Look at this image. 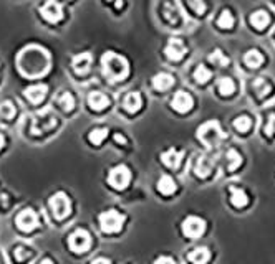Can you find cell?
<instances>
[{"instance_id":"obj_1","label":"cell","mask_w":275,"mask_h":264,"mask_svg":"<svg viewBox=\"0 0 275 264\" xmlns=\"http://www.w3.org/2000/svg\"><path fill=\"white\" fill-rule=\"evenodd\" d=\"M17 64L22 74L30 78L42 76L48 71L50 66V55L47 53V50L43 48L32 45L27 46L20 51V55L17 58Z\"/></svg>"},{"instance_id":"obj_2","label":"cell","mask_w":275,"mask_h":264,"mask_svg":"<svg viewBox=\"0 0 275 264\" xmlns=\"http://www.w3.org/2000/svg\"><path fill=\"white\" fill-rule=\"evenodd\" d=\"M101 68H103V74L110 79V81H123L128 73L129 66L125 56L116 55L115 51H106L103 58H101Z\"/></svg>"},{"instance_id":"obj_3","label":"cell","mask_w":275,"mask_h":264,"mask_svg":"<svg viewBox=\"0 0 275 264\" xmlns=\"http://www.w3.org/2000/svg\"><path fill=\"white\" fill-rule=\"evenodd\" d=\"M224 137H225V134L222 132V129H220L217 121H209L197 129V139L199 141H202L207 147H214V145H217Z\"/></svg>"},{"instance_id":"obj_4","label":"cell","mask_w":275,"mask_h":264,"mask_svg":"<svg viewBox=\"0 0 275 264\" xmlns=\"http://www.w3.org/2000/svg\"><path fill=\"white\" fill-rule=\"evenodd\" d=\"M125 225V215L116 210H108L100 215V226L105 233H118Z\"/></svg>"},{"instance_id":"obj_5","label":"cell","mask_w":275,"mask_h":264,"mask_svg":"<svg viewBox=\"0 0 275 264\" xmlns=\"http://www.w3.org/2000/svg\"><path fill=\"white\" fill-rule=\"evenodd\" d=\"M48 203H50L52 213L57 220H65L72 213V202H70V198L67 197V193L63 192H58L55 195H52Z\"/></svg>"},{"instance_id":"obj_6","label":"cell","mask_w":275,"mask_h":264,"mask_svg":"<svg viewBox=\"0 0 275 264\" xmlns=\"http://www.w3.org/2000/svg\"><path fill=\"white\" fill-rule=\"evenodd\" d=\"M181 230L186 238L197 240V238H201L204 235V231H206V222H204L201 217L191 215V217L184 218V222L181 225Z\"/></svg>"},{"instance_id":"obj_7","label":"cell","mask_w":275,"mask_h":264,"mask_svg":"<svg viewBox=\"0 0 275 264\" xmlns=\"http://www.w3.org/2000/svg\"><path fill=\"white\" fill-rule=\"evenodd\" d=\"M129 180H131V172L126 165H116L115 169H111L110 175H108V182L113 188L116 190H123L128 187Z\"/></svg>"},{"instance_id":"obj_8","label":"cell","mask_w":275,"mask_h":264,"mask_svg":"<svg viewBox=\"0 0 275 264\" xmlns=\"http://www.w3.org/2000/svg\"><path fill=\"white\" fill-rule=\"evenodd\" d=\"M68 245L75 253H85L91 246V236L86 230H75L68 238Z\"/></svg>"},{"instance_id":"obj_9","label":"cell","mask_w":275,"mask_h":264,"mask_svg":"<svg viewBox=\"0 0 275 264\" xmlns=\"http://www.w3.org/2000/svg\"><path fill=\"white\" fill-rule=\"evenodd\" d=\"M57 126V117L52 116L50 112H42V114L35 116L34 122H32V132L35 134V136H39V134H43L47 131H50Z\"/></svg>"},{"instance_id":"obj_10","label":"cell","mask_w":275,"mask_h":264,"mask_svg":"<svg viewBox=\"0 0 275 264\" xmlns=\"http://www.w3.org/2000/svg\"><path fill=\"white\" fill-rule=\"evenodd\" d=\"M15 222H17L19 230L29 233V231H34L37 226H39V217H37V213L34 210L27 208V210H22L17 215V220H15Z\"/></svg>"},{"instance_id":"obj_11","label":"cell","mask_w":275,"mask_h":264,"mask_svg":"<svg viewBox=\"0 0 275 264\" xmlns=\"http://www.w3.org/2000/svg\"><path fill=\"white\" fill-rule=\"evenodd\" d=\"M186 51H187V48L181 38H169L168 45L164 48V55L171 61H179L181 58L186 55Z\"/></svg>"},{"instance_id":"obj_12","label":"cell","mask_w":275,"mask_h":264,"mask_svg":"<svg viewBox=\"0 0 275 264\" xmlns=\"http://www.w3.org/2000/svg\"><path fill=\"white\" fill-rule=\"evenodd\" d=\"M171 106L172 109L181 112V114H184V112L191 111L192 106H194V99L189 93H186V91H177L174 94V98L171 101Z\"/></svg>"},{"instance_id":"obj_13","label":"cell","mask_w":275,"mask_h":264,"mask_svg":"<svg viewBox=\"0 0 275 264\" xmlns=\"http://www.w3.org/2000/svg\"><path fill=\"white\" fill-rule=\"evenodd\" d=\"M40 13H42V17L47 21H50V23H57V21H60L63 17L62 5L57 2H47L40 8Z\"/></svg>"},{"instance_id":"obj_14","label":"cell","mask_w":275,"mask_h":264,"mask_svg":"<svg viewBox=\"0 0 275 264\" xmlns=\"http://www.w3.org/2000/svg\"><path fill=\"white\" fill-rule=\"evenodd\" d=\"M229 192H230L229 200H230V205H232L234 208L242 210V208H245L247 205H249L250 198H249V195H247V192H245L242 187H230V188H229Z\"/></svg>"},{"instance_id":"obj_15","label":"cell","mask_w":275,"mask_h":264,"mask_svg":"<svg viewBox=\"0 0 275 264\" xmlns=\"http://www.w3.org/2000/svg\"><path fill=\"white\" fill-rule=\"evenodd\" d=\"M249 21H250L252 28H255L257 31H262L267 28L268 23H270V15H268V12H265V10L258 8L250 13Z\"/></svg>"},{"instance_id":"obj_16","label":"cell","mask_w":275,"mask_h":264,"mask_svg":"<svg viewBox=\"0 0 275 264\" xmlns=\"http://www.w3.org/2000/svg\"><path fill=\"white\" fill-rule=\"evenodd\" d=\"M91 61H93V56H91V53H88V51H85L78 56H75L73 63H72L75 73L77 74H86L88 73L90 66H91Z\"/></svg>"},{"instance_id":"obj_17","label":"cell","mask_w":275,"mask_h":264,"mask_svg":"<svg viewBox=\"0 0 275 264\" xmlns=\"http://www.w3.org/2000/svg\"><path fill=\"white\" fill-rule=\"evenodd\" d=\"M263 55H262V51L258 50V48H250V50H247L245 51V55H244V63H245V66L247 68H250V69H257V68H260L262 64H263Z\"/></svg>"},{"instance_id":"obj_18","label":"cell","mask_w":275,"mask_h":264,"mask_svg":"<svg viewBox=\"0 0 275 264\" xmlns=\"http://www.w3.org/2000/svg\"><path fill=\"white\" fill-rule=\"evenodd\" d=\"M47 91H48L47 84H34L25 89V98L30 102H34V104H39L47 96Z\"/></svg>"},{"instance_id":"obj_19","label":"cell","mask_w":275,"mask_h":264,"mask_svg":"<svg viewBox=\"0 0 275 264\" xmlns=\"http://www.w3.org/2000/svg\"><path fill=\"white\" fill-rule=\"evenodd\" d=\"M182 150H177V149H169L166 152L161 154V160H163L164 165H168L169 169H177L182 160Z\"/></svg>"},{"instance_id":"obj_20","label":"cell","mask_w":275,"mask_h":264,"mask_svg":"<svg viewBox=\"0 0 275 264\" xmlns=\"http://www.w3.org/2000/svg\"><path fill=\"white\" fill-rule=\"evenodd\" d=\"M187 260L192 264H207L209 260H211V251H209V248L206 246L194 248L189 255H187Z\"/></svg>"},{"instance_id":"obj_21","label":"cell","mask_w":275,"mask_h":264,"mask_svg":"<svg viewBox=\"0 0 275 264\" xmlns=\"http://www.w3.org/2000/svg\"><path fill=\"white\" fill-rule=\"evenodd\" d=\"M123 106H125V109L128 112H136L141 109L143 106V98L141 94L138 93V91H133V93L126 94V98L123 99Z\"/></svg>"},{"instance_id":"obj_22","label":"cell","mask_w":275,"mask_h":264,"mask_svg":"<svg viewBox=\"0 0 275 264\" xmlns=\"http://www.w3.org/2000/svg\"><path fill=\"white\" fill-rule=\"evenodd\" d=\"M88 104L93 111H103L105 107L110 104V99H108L103 93H100V91H93V93H90L88 96Z\"/></svg>"},{"instance_id":"obj_23","label":"cell","mask_w":275,"mask_h":264,"mask_svg":"<svg viewBox=\"0 0 275 264\" xmlns=\"http://www.w3.org/2000/svg\"><path fill=\"white\" fill-rule=\"evenodd\" d=\"M172 84H174V76L169 73H158L153 78V86H154V89H158V91L169 89Z\"/></svg>"},{"instance_id":"obj_24","label":"cell","mask_w":275,"mask_h":264,"mask_svg":"<svg viewBox=\"0 0 275 264\" xmlns=\"http://www.w3.org/2000/svg\"><path fill=\"white\" fill-rule=\"evenodd\" d=\"M217 91L220 96H224V98H229V96H232L235 93V83L232 78L229 76H222L217 79Z\"/></svg>"},{"instance_id":"obj_25","label":"cell","mask_w":275,"mask_h":264,"mask_svg":"<svg viewBox=\"0 0 275 264\" xmlns=\"http://www.w3.org/2000/svg\"><path fill=\"white\" fill-rule=\"evenodd\" d=\"M176 182L169 175H163L158 180V192L163 193V195H171V193L176 192Z\"/></svg>"},{"instance_id":"obj_26","label":"cell","mask_w":275,"mask_h":264,"mask_svg":"<svg viewBox=\"0 0 275 264\" xmlns=\"http://www.w3.org/2000/svg\"><path fill=\"white\" fill-rule=\"evenodd\" d=\"M235 23V18H234V13L230 12L229 8H224L222 12H220L219 18H217V26L222 30H230Z\"/></svg>"},{"instance_id":"obj_27","label":"cell","mask_w":275,"mask_h":264,"mask_svg":"<svg viewBox=\"0 0 275 264\" xmlns=\"http://www.w3.org/2000/svg\"><path fill=\"white\" fill-rule=\"evenodd\" d=\"M252 89H254V93L258 98H265V96L270 93L272 86L265 78H257V79H254V83H252Z\"/></svg>"},{"instance_id":"obj_28","label":"cell","mask_w":275,"mask_h":264,"mask_svg":"<svg viewBox=\"0 0 275 264\" xmlns=\"http://www.w3.org/2000/svg\"><path fill=\"white\" fill-rule=\"evenodd\" d=\"M250 127H252V119H250V116H247V114H240V116H237L235 119H234V129L239 134H247L250 131Z\"/></svg>"},{"instance_id":"obj_29","label":"cell","mask_w":275,"mask_h":264,"mask_svg":"<svg viewBox=\"0 0 275 264\" xmlns=\"http://www.w3.org/2000/svg\"><path fill=\"white\" fill-rule=\"evenodd\" d=\"M209 61H211L212 64H215V66H220V68H225V66H229V56L225 55V53L222 50H214L211 55H209Z\"/></svg>"},{"instance_id":"obj_30","label":"cell","mask_w":275,"mask_h":264,"mask_svg":"<svg viewBox=\"0 0 275 264\" xmlns=\"http://www.w3.org/2000/svg\"><path fill=\"white\" fill-rule=\"evenodd\" d=\"M225 162H227L229 170H235L242 164V155L235 149H229L227 154H225Z\"/></svg>"},{"instance_id":"obj_31","label":"cell","mask_w":275,"mask_h":264,"mask_svg":"<svg viewBox=\"0 0 275 264\" xmlns=\"http://www.w3.org/2000/svg\"><path fill=\"white\" fill-rule=\"evenodd\" d=\"M194 172H196L197 177H207L211 174V162L206 159V157H199L197 162H196V167H194Z\"/></svg>"},{"instance_id":"obj_32","label":"cell","mask_w":275,"mask_h":264,"mask_svg":"<svg viewBox=\"0 0 275 264\" xmlns=\"http://www.w3.org/2000/svg\"><path fill=\"white\" fill-rule=\"evenodd\" d=\"M211 76H212L211 69L206 68L204 64H199L196 68V71H194V79H196L199 84H206L209 79H211Z\"/></svg>"},{"instance_id":"obj_33","label":"cell","mask_w":275,"mask_h":264,"mask_svg":"<svg viewBox=\"0 0 275 264\" xmlns=\"http://www.w3.org/2000/svg\"><path fill=\"white\" fill-rule=\"evenodd\" d=\"M15 116V106L10 101H4L0 102V119L4 121H10Z\"/></svg>"},{"instance_id":"obj_34","label":"cell","mask_w":275,"mask_h":264,"mask_svg":"<svg viewBox=\"0 0 275 264\" xmlns=\"http://www.w3.org/2000/svg\"><path fill=\"white\" fill-rule=\"evenodd\" d=\"M108 137V129L106 127H98V129H93V131L90 132V142L95 144V145H100L101 142L105 141V139Z\"/></svg>"},{"instance_id":"obj_35","label":"cell","mask_w":275,"mask_h":264,"mask_svg":"<svg viewBox=\"0 0 275 264\" xmlns=\"http://www.w3.org/2000/svg\"><path fill=\"white\" fill-rule=\"evenodd\" d=\"M58 104L62 106L63 111H72L75 107V98L72 93H63L60 98H58Z\"/></svg>"},{"instance_id":"obj_36","label":"cell","mask_w":275,"mask_h":264,"mask_svg":"<svg viewBox=\"0 0 275 264\" xmlns=\"http://www.w3.org/2000/svg\"><path fill=\"white\" fill-rule=\"evenodd\" d=\"M177 8H179V5L177 3H166L164 5V12H166L164 15L171 23H177V15H179V12H176Z\"/></svg>"},{"instance_id":"obj_37","label":"cell","mask_w":275,"mask_h":264,"mask_svg":"<svg viewBox=\"0 0 275 264\" xmlns=\"http://www.w3.org/2000/svg\"><path fill=\"white\" fill-rule=\"evenodd\" d=\"M189 7L196 12V15H204V12H206V3L204 2H189Z\"/></svg>"},{"instance_id":"obj_38","label":"cell","mask_w":275,"mask_h":264,"mask_svg":"<svg viewBox=\"0 0 275 264\" xmlns=\"http://www.w3.org/2000/svg\"><path fill=\"white\" fill-rule=\"evenodd\" d=\"M30 256V253L25 250V248H17V250H15V258H17L19 261H24L25 258H29Z\"/></svg>"},{"instance_id":"obj_39","label":"cell","mask_w":275,"mask_h":264,"mask_svg":"<svg viewBox=\"0 0 275 264\" xmlns=\"http://www.w3.org/2000/svg\"><path fill=\"white\" fill-rule=\"evenodd\" d=\"M154 264H177L171 256H159L158 260L154 261Z\"/></svg>"},{"instance_id":"obj_40","label":"cell","mask_w":275,"mask_h":264,"mask_svg":"<svg viewBox=\"0 0 275 264\" xmlns=\"http://www.w3.org/2000/svg\"><path fill=\"white\" fill-rule=\"evenodd\" d=\"M91 264H111L110 260H106V258H98V260L91 261Z\"/></svg>"},{"instance_id":"obj_41","label":"cell","mask_w":275,"mask_h":264,"mask_svg":"<svg viewBox=\"0 0 275 264\" xmlns=\"http://www.w3.org/2000/svg\"><path fill=\"white\" fill-rule=\"evenodd\" d=\"M115 141L118 142V144H121V145H125L126 144V139L121 136V134H115Z\"/></svg>"},{"instance_id":"obj_42","label":"cell","mask_w":275,"mask_h":264,"mask_svg":"<svg viewBox=\"0 0 275 264\" xmlns=\"http://www.w3.org/2000/svg\"><path fill=\"white\" fill-rule=\"evenodd\" d=\"M39 264H53V261H52V260H48V258H47V260H43V261H40Z\"/></svg>"},{"instance_id":"obj_43","label":"cell","mask_w":275,"mask_h":264,"mask_svg":"<svg viewBox=\"0 0 275 264\" xmlns=\"http://www.w3.org/2000/svg\"><path fill=\"white\" fill-rule=\"evenodd\" d=\"M4 144H5V139H4V136H2V134H0V149L4 147Z\"/></svg>"}]
</instances>
